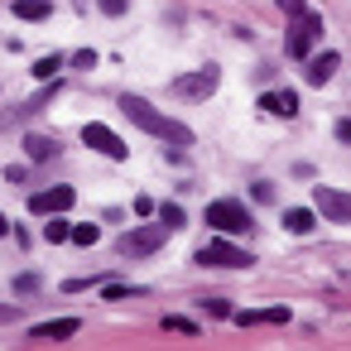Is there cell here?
<instances>
[{
    "label": "cell",
    "mask_w": 351,
    "mask_h": 351,
    "mask_svg": "<svg viewBox=\"0 0 351 351\" xmlns=\"http://www.w3.org/2000/svg\"><path fill=\"white\" fill-rule=\"evenodd\" d=\"M116 111H121V116H130V121H135L145 135H154V140H169L173 149L193 145V130H188L183 121H169V116H159V111H154L145 97H130V92H125V97H116Z\"/></svg>",
    "instance_id": "obj_1"
},
{
    "label": "cell",
    "mask_w": 351,
    "mask_h": 351,
    "mask_svg": "<svg viewBox=\"0 0 351 351\" xmlns=\"http://www.w3.org/2000/svg\"><path fill=\"white\" fill-rule=\"evenodd\" d=\"M164 241H169V226H164V221H159V226H135V231H121V236H116V255L145 260V255H154Z\"/></svg>",
    "instance_id": "obj_2"
},
{
    "label": "cell",
    "mask_w": 351,
    "mask_h": 351,
    "mask_svg": "<svg viewBox=\"0 0 351 351\" xmlns=\"http://www.w3.org/2000/svg\"><path fill=\"white\" fill-rule=\"evenodd\" d=\"M293 25H289V58H308V49L322 39V20L313 15V10H298V15H289Z\"/></svg>",
    "instance_id": "obj_3"
},
{
    "label": "cell",
    "mask_w": 351,
    "mask_h": 351,
    "mask_svg": "<svg viewBox=\"0 0 351 351\" xmlns=\"http://www.w3.org/2000/svg\"><path fill=\"white\" fill-rule=\"evenodd\" d=\"M207 226L212 231H250V212H245V202L217 197V202H207Z\"/></svg>",
    "instance_id": "obj_4"
},
{
    "label": "cell",
    "mask_w": 351,
    "mask_h": 351,
    "mask_svg": "<svg viewBox=\"0 0 351 351\" xmlns=\"http://www.w3.org/2000/svg\"><path fill=\"white\" fill-rule=\"evenodd\" d=\"M193 260H197V265H221V269H250V265H255V255L241 250V245H231V241H212V245H202Z\"/></svg>",
    "instance_id": "obj_5"
},
{
    "label": "cell",
    "mask_w": 351,
    "mask_h": 351,
    "mask_svg": "<svg viewBox=\"0 0 351 351\" xmlns=\"http://www.w3.org/2000/svg\"><path fill=\"white\" fill-rule=\"evenodd\" d=\"M82 145H87V149H101V154H106V159H116V164H121V159H130L125 140H121V135H116L111 125H101V121L82 125Z\"/></svg>",
    "instance_id": "obj_6"
},
{
    "label": "cell",
    "mask_w": 351,
    "mask_h": 351,
    "mask_svg": "<svg viewBox=\"0 0 351 351\" xmlns=\"http://www.w3.org/2000/svg\"><path fill=\"white\" fill-rule=\"evenodd\" d=\"M217 63H207V68H197V73H188V77H178L173 82V92L183 97V101H207L212 92H217Z\"/></svg>",
    "instance_id": "obj_7"
},
{
    "label": "cell",
    "mask_w": 351,
    "mask_h": 351,
    "mask_svg": "<svg viewBox=\"0 0 351 351\" xmlns=\"http://www.w3.org/2000/svg\"><path fill=\"white\" fill-rule=\"evenodd\" d=\"M73 202H77V193H73L68 183H58V188L34 193V197H29V212H34V217H53V212H68Z\"/></svg>",
    "instance_id": "obj_8"
},
{
    "label": "cell",
    "mask_w": 351,
    "mask_h": 351,
    "mask_svg": "<svg viewBox=\"0 0 351 351\" xmlns=\"http://www.w3.org/2000/svg\"><path fill=\"white\" fill-rule=\"evenodd\" d=\"M308 63V87H327L332 77H337V68H341V53H313V58H303Z\"/></svg>",
    "instance_id": "obj_9"
},
{
    "label": "cell",
    "mask_w": 351,
    "mask_h": 351,
    "mask_svg": "<svg viewBox=\"0 0 351 351\" xmlns=\"http://www.w3.org/2000/svg\"><path fill=\"white\" fill-rule=\"evenodd\" d=\"M317 212L332 221H351V193L341 188H317Z\"/></svg>",
    "instance_id": "obj_10"
},
{
    "label": "cell",
    "mask_w": 351,
    "mask_h": 351,
    "mask_svg": "<svg viewBox=\"0 0 351 351\" xmlns=\"http://www.w3.org/2000/svg\"><path fill=\"white\" fill-rule=\"evenodd\" d=\"M29 337H34V341H68V337H77V317H53V322H39Z\"/></svg>",
    "instance_id": "obj_11"
},
{
    "label": "cell",
    "mask_w": 351,
    "mask_h": 351,
    "mask_svg": "<svg viewBox=\"0 0 351 351\" xmlns=\"http://www.w3.org/2000/svg\"><path fill=\"white\" fill-rule=\"evenodd\" d=\"M260 111L289 121V116H298V97H293V92H265V97H260Z\"/></svg>",
    "instance_id": "obj_12"
},
{
    "label": "cell",
    "mask_w": 351,
    "mask_h": 351,
    "mask_svg": "<svg viewBox=\"0 0 351 351\" xmlns=\"http://www.w3.org/2000/svg\"><path fill=\"white\" fill-rule=\"evenodd\" d=\"M313 226H317V212H313V207H289V212H284V231L308 236Z\"/></svg>",
    "instance_id": "obj_13"
},
{
    "label": "cell",
    "mask_w": 351,
    "mask_h": 351,
    "mask_svg": "<svg viewBox=\"0 0 351 351\" xmlns=\"http://www.w3.org/2000/svg\"><path fill=\"white\" fill-rule=\"evenodd\" d=\"M236 322L241 327H255V322H289V308H250V313H236Z\"/></svg>",
    "instance_id": "obj_14"
},
{
    "label": "cell",
    "mask_w": 351,
    "mask_h": 351,
    "mask_svg": "<svg viewBox=\"0 0 351 351\" xmlns=\"http://www.w3.org/2000/svg\"><path fill=\"white\" fill-rule=\"evenodd\" d=\"M25 154H29L34 164H49V159L58 154V145H53L49 135H25Z\"/></svg>",
    "instance_id": "obj_15"
},
{
    "label": "cell",
    "mask_w": 351,
    "mask_h": 351,
    "mask_svg": "<svg viewBox=\"0 0 351 351\" xmlns=\"http://www.w3.org/2000/svg\"><path fill=\"white\" fill-rule=\"evenodd\" d=\"M20 20H49L53 15V0H15V5H10Z\"/></svg>",
    "instance_id": "obj_16"
},
{
    "label": "cell",
    "mask_w": 351,
    "mask_h": 351,
    "mask_svg": "<svg viewBox=\"0 0 351 351\" xmlns=\"http://www.w3.org/2000/svg\"><path fill=\"white\" fill-rule=\"evenodd\" d=\"M68 236H73V226L63 221V212H53V217H49V226H44V241H49V245H63Z\"/></svg>",
    "instance_id": "obj_17"
},
{
    "label": "cell",
    "mask_w": 351,
    "mask_h": 351,
    "mask_svg": "<svg viewBox=\"0 0 351 351\" xmlns=\"http://www.w3.org/2000/svg\"><path fill=\"white\" fill-rule=\"evenodd\" d=\"M68 241H77V245H97V241H101V226H97V221H77Z\"/></svg>",
    "instance_id": "obj_18"
},
{
    "label": "cell",
    "mask_w": 351,
    "mask_h": 351,
    "mask_svg": "<svg viewBox=\"0 0 351 351\" xmlns=\"http://www.w3.org/2000/svg\"><path fill=\"white\" fill-rule=\"evenodd\" d=\"M159 221H164L169 231H178V226H188V217H183V207H178V202H164V207H159Z\"/></svg>",
    "instance_id": "obj_19"
},
{
    "label": "cell",
    "mask_w": 351,
    "mask_h": 351,
    "mask_svg": "<svg viewBox=\"0 0 351 351\" xmlns=\"http://www.w3.org/2000/svg\"><path fill=\"white\" fill-rule=\"evenodd\" d=\"M58 68H63V58H58V53H49V58H39V63H34V77H53Z\"/></svg>",
    "instance_id": "obj_20"
},
{
    "label": "cell",
    "mask_w": 351,
    "mask_h": 351,
    "mask_svg": "<svg viewBox=\"0 0 351 351\" xmlns=\"http://www.w3.org/2000/svg\"><path fill=\"white\" fill-rule=\"evenodd\" d=\"M39 284H44L39 274H20V279H15V293H20V298H25V293H39Z\"/></svg>",
    "instance_id": "obj_21"
},
{
    "label": "cell",
    "mask_w": 351,
    "mask_h": 351,
    "mask_svg": "<svg viewBox=\"0 0 351 351\" xmlns=\"http://www.w3.org/2000/svg\"><path fill=\"white\" fill-rule=\"evenodd\" d=\"M145 289H130V284H106V298L116 303V298H140Z\"/></svg>",
    "instance_id": "obj_22"
},
{
    "label": "cell",
    "mask_w": 351,
    "mask_h": 351,
    "mask_svg": "<svg viewBox=\"0 0 351 351\" xmlns=\"http://www.w3.org/2000/svg\"><path fill=\"white\" fill-rule=\"evenodd\" d=\"M101 5V15H111V20H121L125 10H130V0H97Z\"/></svg>",
    "instance_id": "obj_23"
},
{
    "label": "cell",
    "mask_w": 351,
    "mask_h": 351,
    "mask_svg": "<svg viewBox=\"0 0 351 351\" xmlns=\"http://www.w3.org/2000/svg\"><path fill=\"white\" fill-rule=\"evenodd\" d=\"M164 332H197L193 317H164Z\"/></svg>",
    "instance_id": "obj_24"
},
{
    "label": "cell",
    "mask_w": 351,
    "mask_h": 351,
    "mask_svg": "<svg viewBox=\"0 0 351 351\" xmlns=\"http://www.w3.org/2000/svg\"><path fill=\"white\" fill-rule=\"evenodd\" d=\"M73 68H82V73L97 68V53H92V49H77V53H73Z\"/></svg>",
    "instance_id": "obj_25"
},
{
    "label": "cell",
    "mask_w": 351,
    "mask_h": 351,
    "mask_svg": "<svg viewBox=\"0 0 351 351\" xmlns=\"http://www.w3.org/2000/svg\"><path fill=\"white\" fill-rule=\"evenodd\" d=\"M202 308H207V313H212V317H231V303H221V298H207V303H202Z\"/></svg>",
    "instance_id": "obj_26"
},
{
    "label": "cell",
    "mask_w": 351,
    "mask_h": 351,
    "mask_svg": "<svg viewBox=\"0 0 351 351\" xmlns=\"http://www.w3.org/2000/svg\"><path fill=\"white\" fill-rule=\"evenodd\" d=\"M274 5H279L284 15H298V10H308V0H274Z\"/></svg>",
    "instance_id": "obj_27"
},
{
    "label": "cell",
    "mask_w": 351,
    "mask_h": 351,
    "mask_svg": "<svg viewBox=\"0 0 351 351\" xmlns=\"http://www.w3.org/2000/svg\"><path fill=\"white\" fill-rule=\"evenodd\" d=\"M250 193H255V202H274V188H269V183H255Z\"/></svg>",
    "instance_id": "obj_28"
},
{
    "label": "cell",
    "mask_w": 351,
    "mask_h": 351,
    "mask_svg": "<svg viewBox=\"0 0 351 351\" xmlns=\"http://www.w3.org/2000/svg\"><path fill=\"white\" fill-rule=\"evenodd\" d=\"M135 212H140V217H149V212H154V197H149V193H140V197H135Z\"/></svg>",
    "instance_id": "obj_29"
},
{
    "label": "cell",
    "mask_w": 351,
    "mask_h": 351,
    "mask_svg": "<svg viewBox=\"0 0 351 351\" xmlns=\"http://www.w3.org/2000/svg\"><path fill=\"white\" fill-rule=\"evenodd\" d=\"M92 284H97V279H68L63 293H82V289H92Z\"/></svg>",
    "instance_id": "obj_30"
},
{
    "label": "cell",
    "mask_w": 351,
    "mask_h": 351,
    "mask_svg": "<svg viewBox=\"0 0 351 351\" xmlns=\"http://www.w3.org/2000/svg\"><path fill=\"white\" fill-rule=\"evenodd\" d=\"M337 140H341V145H351V121H337Z\"/></svg>",
    "instance_id": "obj_31"
},
{
    "label": "cell",
    "mask_w": 351,
    "mask_h": 351,
    "mask_svg": "<svg viewBox=\"0 0 351 351\" xmlns=\"http://www.w3.org/2000/svg\"><path fill=\"white\" fill-rule=\"evenodd\" d=\"M0 322H15V308H0Z\"/></svg>",
    "instance_id": "obj_32"
},
{
    "label": "cell",
    "mask_w": 351,
    "mask_h": 351,
    "mask_svg": "<svg viewBox=\"0 0 351 351\" xmlns=\"http://www.w3.org/2000/svg\"><path fill=\"white\" fill-rule=\"evenodd\" d=\"M5 231H10V221H5V212H0V236H5Z\"/></svg>",
    "instance_id": "obj_33"
}]
</instances>
